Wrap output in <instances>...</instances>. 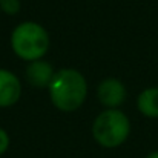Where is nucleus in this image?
Masks as SVG:
<instances>
[{"label": "nucleus", "instance_id": "nucleus-10", "mask_svg": "<svg viewBox=\"0 0 158 158\" xmlns=\"http://www.w3.org/2000/svg\"><path fill=\"white\" fill-rule=\"evenodd\" d=\"M146 158H158V151H154V152H151L149 155Z\"/></svg>", "mask_w": 158, "mask_h": 158}, {"label": "nucleus", "instance_id": "nucleus-1", "mask_svg": "<svg viewBox=\"0 0 158 158\" xmlns=\"http://www.w3.org/2000/svg\"><path fill=\"white\" fill-rule=\"evenodd\" d=\"M52 105L61 112H74L85 103L88 95V81L85 75L72 68L55 71L48 88Z\"/></svg>", "mask_w": 158, "mask_h": 158}, {"label": "nucleus", "instance_id": "nucleus-3", "mask_svg": "<svg viewBox=\"0 0 158 158\" xmlns=\"http://www.w3.org/2000/svg\"><path fill=\"white\" fill-rule=\"evenodd\" d=\"M131 134L129 117L120 109H106L100 112L92 123L94 140L106 149L121 146Z\"/></svg>", "mask_w": 158, "mask_h": 158}, {"label": "nucleus", "instance_id": "nucleus-6", "mask_svg": "<svg viewBox=\"0 0 158 158\" xmlns=\"http://www.w3.org/2000/svg\"><path fill=\"white\" fill-rule=\"evenodd\" d=\"M22 95V83L19 77L8 71L0 69V107L14 106Z\"/></svg>", "mask_w": 158, "mask_h": 158}, {"label": "nucleus", "instance_id": "nucleus-2", "mask_svg": "<svg viewBox=\"0 0 158 158\" xmlns=\"http://www.w3.org/2000/svg\"><path fill=\"white\" fill-rule=\"evenodd\" d=\"M49 46V34L37 22H22L11 32V49L19 58L28 63L43 58Z\"/></svg>", "mask_w": 158, "mask_h": 158}, {"label": "nucleus", "instance_id": "nucleus-7", "mask_svg": "<svg viewBox=\"0 0 158 158\" xmlns=\"http://www.w3.org/2000/svg\"><path fill=\"white\" fill-rule=\"evenodd\" d=\"M137 107L141 115L148 118H158V88H146L137 98Z\"/></svg>", "mask_w": 158, "mask_h": 158}, {"label": "nucleus", "instance_id": "nucleus-8", "mask_svg": "<svg viewBox=\"0 0 158 158\" xmlns=\"http://www.w3.org/2000/svg\"><path fill=\"white\" fill-rule=\"evenodd\" d=\"M0 9L6 15H17L22 9V3H20V0H2Z\"/></svg>", "mask_w": 158, "mask_h": 158}, {"label": "nucleus", "instance_id": "nucleus-9", "mask_svg": "<svg viewBox=\"0 0 158 158\" xmlns=\"http://www.w3.org/2000/svg\"><path fill=\"white\" fill-rule=\"evenodd\" d=\"M9 148V135L5 129L0 127V155H3Z\"/></svg>", "mask_w": 158, "mask_h": 158}, {"label": "nucleus", "instance_id": "nucleus-4", "mask_svg": "<svg viewBox=\"0 0 158 158\" xmlns=\"http://www.w3.org/2000/svg\"><path fill=\"white\" fill-rule=\"evenodd\" d=\"M126 88L118 78H105L97 86V98L106 109H118L126 100Z\"/></svg>", "mask_w": 158, "mask_h": 158}, {"label": "nucleus", "instance_id": "nucleus-11", "mask_svg": "<svg viewBox=\"0 0 158 158\" xmlns=\"http://www.w3.org/2000/svg\"><path fill=\"white\" fill-rule=\"evenodd\" d=\"M0 2H2V0H0Z\"/></svg>", "mask_w": 158, "mask_h": 158}, {"label": "nucleus", "instance_id": "nucleus-5", "mask_svg": "<svg viewBox=\"0 0 158 158\" xmlns=\"http://www.w3.org/2000/svg\"><path fill=\"white\" fill-rule=\"evenodd\" d=\"M54 75H55V71H54L52 64L43 58L35 60V61H29L25 68L26 81L32 88H39V89L49 88Z\"/></svg>", "mask_w": 158, "mask_h": 158}]
</instances>
